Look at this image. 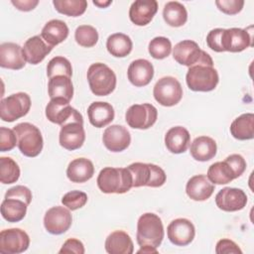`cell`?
Here are the masks:
<instances>
[{"label":"cell","mask_w":254,"mask_h":254,"mask_svg":"<svg viewBox=\"0 0 254 254\" xmlns=\"http://www.w3.org/2000/svg\"><path fill=\"white\" fill-rule=\"evenodd\" d=\"M163 17L169 26L181 27L185 25L188 20V12L182 3L178 1H170L164 6Z\"/></svg>","instance_id":"e575fe53"},{"label":"cell","mask_w":254,"mask_h":254,"mask_svg":"<svg viewBox=\"0 0 254 254\" xmlns=\"http://www.w3.org/2000/svg\"><path fill=\"white\" fill-rule=\"evenodd\" d=\"M87 115L91 125L96 128H102L112 122L115 112L110 103L95 101L88 106Z\"/></svg>","instance_id":"d4e9b609"},{"label":"cell","mask_w":254,"mask_h":254,"mask_svg":"<svg viewBox=\"0 0 254 254\" xmlns=\"http://www.w3.org/2000/svg\"><path fill=\"white\" fill-rule=\"evenodd\" d=\"M127 76L133 85L137 87L146 86L154 76V66L145 59L135 60L128 66Z\"/></svg>","instance_id":"44dd1931"},{"label":"cell","mask_w":254,"mask_h":254,"mask_svg":"<svg viewBox=\"0 0 254 254\" xmlns=\"http://www.w3.org/2000/svg\"><path fill=\"white\" fill-rule=\"evenodd\" d=\"M29 245V235L20 228H9L0 232V252L2 253H23L28 249Z\"/></svg>","instance_id":"4fadbf2b"},{"label":"cell","mask_w":254,"mask_h":254,"mask_svg":"<svg viewBox=\"0 0 254 254\" xmlns=\"http://www.w3.org/2000/svg\"><path fill=\"white\" fill-rule=\"evenodd\" d=\"M53 4L59 13L69 17H78L87 8L85 0H54Z\"/></svg>","instance_id":"d590c367"},{"label":"cell","mask_w":254,"mask_h":254,"mask_svg":"<svg viewBox=\"0 0 254 254\" xmlns=\"http://www.w3.org/2000/svg\"><path fill=\"white\" fill-rule=\"evenodd\" d=\"M127 168L133 178V188H159L166 183V173L157 165L136 162L129 165Z\"/></svg>","instance_id":"52a82bcc"},{"label":"cell","mask_w":254,"mask_h":254,"mask_svg":"<svg viewBox=\"0 0 254 254\" xmlns=\"http://www.w3.org/2000/svg\"><path fill=\"white\" fill-rule=\"evenodd\" d=\"M28 204L19 198H4L1 203L2 217L8 222H19L27 213Z\"/></svg>","instance_id":"1f68e13d"},{"label":"cell","mask_w":254,"mask_h":254,"mask_svg":"<svg viewBox=\"0 0 254 254\" xmlns=\"http://www.w3.org/2000/svg\"><path fill=\"white\" fill-rule=\"evenodd\" d=\"M96 182L104 193H125L133 188V178L128 168H103Z\"/></svg>","instance_id":"3957f363"},{"label":"cell","mask_w":254,"mask_h":254,"mask_svg":"<svg viewBox=\"0 0 254 254\" xmlns=\"http://www.w3.org/2000/svg\"><path fill=\"white\" fill-rule=\"evenodd\" d=\"M76 43L84 48H91L98 41V33L96 29L90 25H80L74 32Z\"/></svg>","instance_id":"f35d334b"},{"label":"cell","mask_w":254,"mask_h":254,"mask_svg":"<svg viewBox=\"0 0 254 254\" xmlns=\"http://www.w3.org/2000/svg\"><path fill=\"white\" fill-rule=\"evenodd\" d=\"M165 231L161 218L152 212L142 214L137 222V243L139 246L159 247L164 239Z\"/></svg>","instance_id":"277c9868"},{"label":"cell","mask_w":254,"mask_h":254,"mask_svg":"<svg viewBox=\"0 0 254 254\" xmlns=\"http://www.w3.org/2000/svg\"><path fill=\"white\" fill-rule=\"evenodd\" d=\"M225 161L230 165L237 178H239L246 170V161L239 154H231L225 159Z\"/></svg>","instance_id":"bcb514c9"},{"label":"cell","mask_w":254,"mask_h":254,"mask_svg":"<svg viewBox=\"0 0 254 254\" xmlns=\"http://www.w3.org/2000/svg\"><path fill=\"white\" fill-rule=\"evenodd\" d=\"M215 252L217 254H229V253H234V254H241L242 251L241 249L238 247V245L227 238H223L220 239L217 243H216V247H215Z\"/></svg>","instance_id":"f6af8a7d"},{"label":"cell","mask_w":254,"mask_h":254,"mask_svg":"<svg viewBox=\"0 0 254 254\" xmlns=\"http://www.w3.org/2000/svg\"><path fill=\"white\" fill-rule=\"evenodd\" d=\"M94 175V167L90 160L77 158L72 160L66 169V176L72 183H85Z\"/></svg>","instance_id":"484cf974"},{"label":"cell","mask_w":254,"mask_h":254,"mask_svg":"<svg viewBox=\"0 0 254 254\" xmlns=\"http://www.w3.org/2000/svg\"><path fill=\"white\" fill-rule=\"evenodd\" d=\"M138 253H158V250L153 246H141V248L138 250Z\"/></svg>","instance_id":"681fc988"},{"label":"cell","mask_w":254,"mask_h":254,"mask_svg":"<svg viewBox=\"0 0 254 254\" xmlns=\"http://www.w3.org/2000/svg\"><path fill=\"white\" fill-rule=\"evenodd\" d=\"M217 151L215 141L208 136L196 137L190 144V152L191 157L199 162H206L211 160Z\"/></svg>","instance_id":"f1b7e54d"},{"label":"cell","mask_w":254,"mask_h":254,"mask_svg":"<svg viewBox=\"0 0 254 254\" xmlns=\"http://www.w3.org/2000/svg\"><path fill=\"white\" fill-rule=\"evenodd\" d=\"M206 44L208 48L217 53H239L253 46L252 32L240 28H216L207 34Z\"/></svg>","instance_id":"6da1fadb"},{"label":"cell","mask_w":254,"mask_h":254,"mask_svg":"<svg viewBox=\"0 0 254 254\" xmlns=\"http://www.w3.org/2000/svg\"><path fill=\"white\" fill-rule=\"evenodd\" d=\"M104 146L111 152L117 153L127 149L131 143V136L127 128L114 124L107 127L102 135Z\"/></svg>","instance_id":"ac0fdd59"},{"label":"cell","mask_w":254,"mask_h":254,"mask_svg":"<svg viewBox=\"0 0 254 254\" xmlns=\"http://www.w3.org/2000/svg\"><path fill=\"white\" fill-rule=\"evenodd\" d=\"M31 108V98L25 92L13 93L2 98L0 104V116L5 122H13L24 117Z\"/></svg>","instance_id":"ba28073f"},{"label":"cell","mask_w":254,"mask_h":254,"mask_svg":"<svg viewBox=\"0 0 254 254\" xmlns=\"http://www.w3.org/2000/svg\"><path fill=\"white\" fill-rule=\"evenodd\" d=\"M60 145L68 150L73 151L79 149L85 140V131L83 128V118H73L61 126Z\"/></svg>","instance_id":"30bf717a"},{"label":"cell","mask_w":254,"mask_h":254,"mask_svg":"<svg viewBox=\"0 0 254 254\" xmlns=\"http://www.w3.org/2000/svg\"><path fill=\"white\" fill-rule=\"evenodd\" d=\"M132 40L123 33H115L110 35L106 41L108 53L115 58H124L132 51Z\"/></svg>","instance_id":"d6a6232c"},{"label":"cell","mask_w":254,"mask_h":254,"mask_svg":"<svg viewBox=\"0 0 254 254\" xmlns=\"http://www.w3.org/2000/svg\"><path fill=\"white\" fill-rule=\"evenodd\" d=\"M153 95L159 104L167 107L174 106L183 97V87L176 77L164 76L156 82Z\"/></svg>","instance_id":"9c48e42d"},{"label":"cell","mask_w":254,"mask_h":254,"mask_svg":"<svg viewBox=\"0 0 254 254\" xmlns=\"http://www.w3.org/2000/svg\"><path fill=\"white\" fill-rule=\"evenodd\" d=\"M105 250L109 254H132L134 245L129 234L123 230H116L107 236Z\"/></svg>","instance_id":"4316f807"},{"label":"cell","mask_w":254,"mask_h":254,"mask_svg":"<svg viewBox=\"0 0 254 254\" xmlns=\"http://www.w3.org/2000/svg\"><path fill=\"white\" fill-rule=\"evenodd\" d=\"M72 216L68 208L64 206H53L47 210L44 216V226L46 230L55 235L63 234L71 225Z\"/></svg>","instance_id":"5bb4252c"},{"label":"cell","mask_w":254,"mask_h":254,"mask_svg":"<svg viewBox=\"0 0 254 254\" xmlns=\"http://www.w3.org/2000/svg\"><path fill=\"white\" fill-rule=\"evenodd\" d=\"M112 3V1L111 0H108V1H93V4L94 5H96V6H98L99 8H105V7H107L108 5H110Z\"/></svg>","instance_id":"f907efd6"},{"label":"cell","mask_w":254,"mask_h":254,"mask_svg":"<svg viewBox=\"0 0 254 254\" xmlns=\"http://www.w3.org/2000/svg\"><path fill=\"white\" fill-rule=\"evenodd\" d=\"M62 253H76V254H83L84 253V246L81 241L76 238H69L67 239L62 246L59 251Z\"/></svg>","instance_id":"7dc6e473"},{"label":"cell","mask_w":254,"mask_h":254,"mask_svg":"<svg viewBox=\"0 0 254 254\" xmlns=\"http://www.w3.org/2000/svg\"><path fill=\"white\" fill-rule=\"evenodd\" d=\"M214 191V185L205 175L191 177L186 186L188 196L195 201H203L211 196Z\"/></svg>","instance_id":"7402d4cb"},{"label":"cell","mask_w":254,"mask_h":254,"mask_svg":"<svg viewBox=\"0 0 254 254\" xmlns=\"http://www.w3.org/2000/svg\"><path fill=\"white\" fill-rule=\"evenodd\" d=\"M17 136V146L26 157H37L43 150L44 140L40 129L29 122L19 123L13 128Z\"/></svg>","instance_id":"5b68a950"},{"label":"cell","mask_w":254,"mask_h":254,"mask_svg":"<svg viewBox=\"0 0 254 254\" xmlns=\"http://www.w3.org/2000/svg\"><path fill=\"white\" fill-rule=\"evenodd\" d=\"M26 60L23 48L18 44L6 42L0 45V66L9 69H21L25 66Z\"/></svg>","instance_id":"ffe728a7"},{"label":"cell","mask_w":254,"mask_h":254,"mask_svg":"<svg viewBox=\"0 0 254 254\" xmlns=\"http://www.w3.org/2000/svg\"><path fill=\"white\" fill-rule=\"evenodd\" d=\"M90 90L97 96H106L116 87V75L105 64H92L86 73Z\"/></svg>","instance_id":"8992f818"},{"label":"cell","mask_w":254,"mask_h":254,"mask_svg":"<svg viewBox=\"0 0 254 254\" xmlns=\"http://www.w3.org/2000/svg\"><path fill=\"white\" fill-rule=\"evenodd\" d=\"M206 177L213 185H226L237 179L234 171L225 160L210 165Z\"/></svg>","instance_id":"836d02e7"},{"label":"cell","mask_w":254,"mask_h":254,"mask_svg":"<svg viewBox=\"0 0 254 254\" xmlns=\"http://www.w3.org/2000/svg\"><path fill=\"white\" fill-rule=\"evenodd\" d=\"M87 202V194L80 190H71L66 192L63 198L62 203L69 210H76L81 208Z\"/></svg>","instance_id":"60d3db41"},{"label":"cell","mask_w":254,"mask_h":254,"mask_svg":"<svg viewBox=\"0 0 254 254\" xmlns=\"http://www.w3.org/2000/svg\"><path fill=\"white\" fill-rule=\"evenodd\" d=\"M173 57L177 63L189 67L211 58L206 52L201 50L194 41L191 40L179 42L173 50Z\"/></svg>","instance_id":"7c38bea8"},{"label":"cell","mask_w":254,"mask_h":254,"mask_svg":"<svg viewBox=\"0 0 254 254\" xmlns=\"http://www.w3.org/2000/svg\"><path fill=\"white\" fill-rule=\"evenodd\" d=\"M158 11L156 0H136L129 9V18L137 26H146L154 18Z\"/></svg>","instance_id":"d6986e66"},{"label":"cell","mask_w":254,"mask_h":254,"mask_svg":"<svg viewBox=\"0 0 254 254\" xmlns=\"http://www.w3.org/2000/svg\"><path fill=\"white\" fill-rule=\"evenodd\" d=\"M230 133L237 140H250L254 137V114L244 113L235 118L230 125Z\"/></svg>","instance_id":"f546056e"},{"label":"cell","mask_w":254,"mask_h":254,"mask_svg":"<svg viewBox=\"0 0 254 254\" xmlns=\"http://www.w3.org/2000/svg\"><path fill=\"white\" fill-rule=\"evenodd\" d=\"M47 75L49 78H52L56 75H65L71 77L72 67L70 62L64 57H55L53 58L47 65Z\"/></svg>","instance_id":"74e56055"},{"label":"cell","mask_w":254,"mask_h":254,"mask_svg":"<svg viewBox=\"0 0 254 254\" xmlns=\"http://www.w3.org/2000/svg\"><path fill=\"white\" fill-rule=\"evenodd\" d=\"M67 36V25L64 21L58 19H53L47 22L41 32V37L48 45L52 47H55L64 42Z\"/></svg>","instance_id":"83f0119b"},{"label":"cell","mask_w":254,"mask_h":254,"mask_svg":"<svg viewBox=\"0 0 254 254\" xmlns=\"http://www.w3.org/2000/svg\"><path fill=\"white\" fill-rule=\"evenodd\" d=\"M11 3L20 11H31L33 10L38 4L39 1L38 0H12Z\"/></svg>","instance_id":"c3c4849f"},{"label":"cell","mask_w":254,"mask_h":254,"mask_svg":"<svg viewBox=\"0 0 254 254\" xmlns=\"http://www.w3.org/2000/svg\"><path fill=\"white\" fill-rule=\"evenodd\" d=\"M167 235L174 245L187 246L193 240L195 228L190 220L177 218L168 225Z\"/></svg>","instance_id":"e0dca14e"},{"label":"cell","mask_w":254,"mask_h":254,"mask_svg":"<svg viewBox=\"0 0 254 254\" xmlns=\"http://www.w3.org/2000/svg\"><path fill=\"white\" fill-rule=\"evenodd\" d=\"M82 115L64 98H52L46 106V117L52 123L63 125L65 122Z\"/></svg>","instance_id":"9a60e30c"},{"label":"cell","mask_w":254,"mask_h":254,"mask_svg":"<svg viewBox=\"0 0 254 254\" xmlns=\"http://www.w3.org/2000/svg\"><path fill=\"white\" fill-rule=\"evenodd\" d=\"M158 118L157 108L150 103L131 105L125 114L127 124L134 129H148Z\"/></svg>","instance_id":"8fae6325"},{"label":"cell","mask_w":254,"mask_h":254,"mask_svg":"<svg viewBox=\"0 0 254 254\" xmlns=\"http://www.w3.org/2000/svg\"><path fill=\"white\" fill-rule=\"evenodd\" d=\"M54 47L48 45L41 36H34L29 38L23 47V55L31 64H40L47 55H49Z\"/></svg>","instance_id":"603a6c76"},{"label":"cell","mask_w":254,"mask_h":254,"mask_svg":"<svg viewBox=\"0 0 254 254\" xmlns=\"http://www.w3.org/2000/svg\"><path fill=\"white\" fill-rule=\"evenodd\" d=\"M20 178L18 164L9 157L0 158V181L4 185L16 183Z\"/></svg>","instance_id":"8d00e7d4"},{"label":"cell","mask_w":254,"mask_h":254,"mask_svg":"<svg viewBox=\"0 0 254 254\" xmlns=\"http://www.w3.org/2000/svg\"><path fill=\"white\" fill-rule=\"evenodd\" d=\"M48 92L50 98H64L68 101L73 96V85L70 77L56 75L49 79Z\"/></svg>","instance_id":"4dcf8cb0"},{"label":"cell","mask_w":254,"mask_h":254,"mask_svg":"<svg viewBox=\"0 0 254 254\" xmlns=\"http://www.w3.org/2000/svg\"><path fill=\"white\" fill-rule=\"evenodd\" d=\"M17 145V136L13 129L0 127V151H11Z\"/></svg>","instance_id":"b9f144b4"},{"label":"cell","mask_w":254,"mask_h":254,"mask_svg":"<svg viewBox=\"0 0 254 254\" xmlns=\"http://www.w3.org/2000/svg\"><path fill=\"white\" fill-rule=\"evenodd\" d=\"M148 51L154 59L163 60L170 56L172 52V43L166 37H156L150 41Z\"/></svg>","instance_id":"ab89813d"},{"label":"cell","mask_w":254,"mask_h":254,"mask_svg":"<svg viewBox=\"0 0 254 254\" xmlns=\"http://www.w3.org/2000/svg\"><path fill=\"white\" fill-rule=\"evenodd\" d=\"M215 5L222 13L227 15H235L242 10L244 6V1L243 0H217L215 1Z\"/></svg>","instance_id":"7bdbcfd3"},{"label":"cell","mask_w":254,"mask_h":254,"mask_svg":"<svg viewBox=\"0 0 254 254\" xmlns=\"http://www.w3.org/2000/svg\"><path fill=\"white\" fill-rule=\"evenodd\" d=\"M8 197L22 199L29 205L32 200V191L25 186H15L6 191L5 198Z\"/></svg>","instance_id":"ee69618b"},{"label":"cell","mask_w":254,"mask_h":254,"mask_svg":"<svg viewBox=\"0 0 254 254\" xmlns=\"http://www.w3.org/2000/svg\"><path fill=\"white\" fill-rule=\"evenodd\" d=\"M216 206L223 211H238L247 203V195L241 189L226 187L215 195Z\"/></svg>","instance_id":"2e32d148"},{"label":"cell","mask_w":254,"mask_h":254,"mask_svg":"<svg viewBox=\"0 0 254 254\" xmlns=\"http://www.w3.org/2000/svg\"><path fill=\"white\" fill-rule=\"evenodd\" d=\"M190 143V135L183 126H175L169 129L165 135V145L173 154L185 153Z\"/></svg>","instance_id":"cb8c5ba5"},{"label":"cell","mask_w":254,"mask_h":254,"mask_svg":"<svg viewBox=\"0 0 254 254\" xmlns=\"http://www.w3.org/2000/svg\"><path fill=\"white\" fill-rule=\"evenodd\" d=\"M186 81L189 88L193 91L207 92L213 90L219 81V76L217 70L213 67L212 59L210 58L190 66Z\"/></svg>","instance_id":"7a4b0ae2"}]
</instances>
